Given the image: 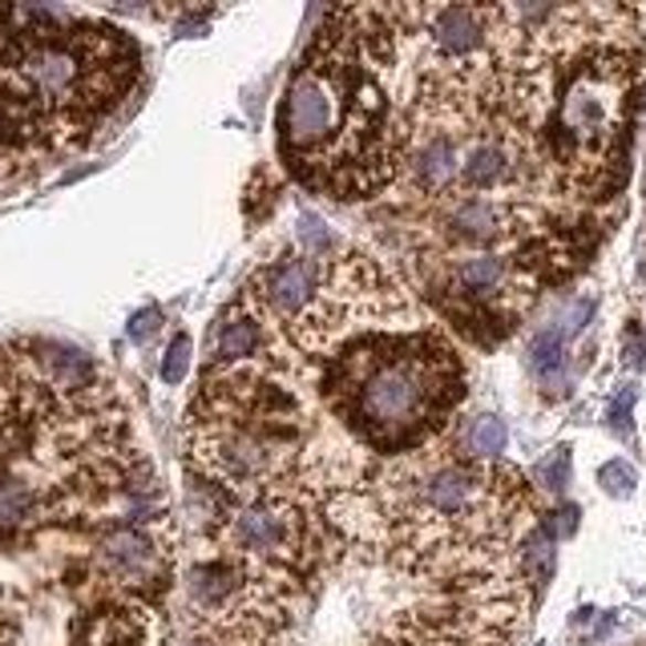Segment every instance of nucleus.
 Instances as JSON below:
<instances>
[{"mask_svg": "<svg viewBox=\"0 0 646 646\" xmlns=\"http://www.w3.org/2000/svg\"><path fill=\"white\" fill-rule=\"evenodd\" d=\"M138 41L70 9L0 4V146L70 150L134 89Z\"/></svg>", "mask_w": 646, "mask_h": 646, "instance_id": "nucleus-1", "label": "nucleus"}, {"mask_svg": "<svg viewBox=\"0 0 646 646\" xmlns=\"http://www.w3.org/2000/svg\"><path fill=\"white\" fill-rule=\"evenodd\" d=\"M319 396L368 448L421 453L465 396V372L436 331L377 336L324 368Z\"/></svg>", "mask_w": 646, "mask_h": 646, "instance_id": "nucleus-2", "label": "nucleus"}, {"mask_svg": "<svg viewBox=\"0 0 646 646\" xmlns=\"http://www.w3.org/2000/svg\"><path fill=\"white\" fill-rule=\"evenodd\" d=\"M565 336L558 331V324H550V328H541L533 340H529V368H533V377L538 380H553L558 372H562L565 364Z\"/></svg>", "mask_w": 646, "mask_h": 646, "instance_id": "nucleus-3", "label": "nucleus"}, {"mask_svg": "<svg viewBox=\"0 0 646 646\" xmlns=\"http://www.w3.org/2000/svg\"><path fill=\"white\" fill-rule=\"evenodd\" d=\"M506 421H497V416H477L469 421L465 428V453L477 460H494L501 448H506Z\"/></svg>", "mask_w": 646, "mask_h": 646, "instance_id": "nucleus-4", "label": "nucleus"}, {"mask_svg": "<svg viewBox=\"0 0 646 646\" xmlns=\"http://www.w3.org/2000/svg\"><path fill=\"white\" fill-rule=\"evenodd\" d=\"M599 481L611 497H631L635 494V469H631L626 460H606V465L599 469Z\"/></svg>", "mask_w": 646, "mask_h": 646, "instance_id": "nucleus-5", "label": "nucleus"}, {"mask_svg": "<svg viewBox=\"0 0 646 646\" xmlns=\"http://www.w3.org/2000/svg\"><path fill=\"white\" fill-rule=\"evenodd\" d=\"M538 481L553 494H562L565 485H570V448H558L553 457H546L538 465Z\"/></svg>", "mask_w": 646, "mask_h": 646, "instance_id": "nucleus-6", "label": "nucleus"}, {"mask_svg": "<svg viewBox=\"0 0 646 646\" xmlns=\"http://www.w3.org/2000/svg\"><path fill=\"white\" fill-rule=\"evenodd\" d=\"M187 368H190V340H187V336H174V340H170V348H166L162 380H166V384H182Z\"/></svg>", "mask_w": 646, "mask_h": 646, "instance_id": "nucleus-7", "label": "nucleus"}, {"mask_svg": "<svg viewBox=\"0 0 646 646\" xmlns=\"http://www.w3.org/2000/svg\"><path fill=\"white\" fill-rule=\"evenodd\" d=\"M590 316H594V299H574V304L562 311V319H553V324H558V331H562L565 340H574L578 331L590 324Z\"/></svg>", "mask_w": 646, "mask_h": 646, "instance_id": "nucleus-8", "label": "nucleus"}, {"mask_svg": "<svg viewBox=\"0 0 646 646\" xmlns=\"http://www.w3.org/2000/svg\"><path fill=\"white\" fill-rule=\"evenodd\" d=\"M631 404H635V388H623L611 400V428L614 433H631Z\"/></svg>", "mask_w": 646, "mask_h": 646, "instance_id": "nucleus-9", "label": "nucleus"}, {"mask_svg": "<svg viewBox=\"0 0 646 646\" xmlns=\"http://www.w3.org/2000/svg\"><path fill=\"white\" fill-rule=\"evenodd\" d=\"M574 529H578V509L574 506L553 509V513L546 517V533H550V538H570Z\"/></svg>", "mask_w": 646, "mask_h": 646, "instance_id": "nucleus-10", "label": "nucleus"}, {"mask_svg": "<svg viewBox=\"0 0 646 646\" xmlns=\"http://www.w3.org/2000/svg\"><path fill=\"white\" fill-rule=\"evenodd\" d=\"M158 324H162V311H138V316H134V324H129V340L134 343H146L153 336V331H158Z\"/></svg>", "mask_w": 646, "mask_h": 646, "instance_id": "nucleus-11", "label": "nucleus"}, {"mask_svg": "<svg viewBox=\"0 0 646 646\" xmlns=\"http://www.w3.org/2000/svg\"><path fill=\"white\" fill-rule=\"evenodd\" d=\"M643 360H646V340H643V331L631 328V336H626V364L643 368Z\"/></svg>", "mask_w": 646, "mask_h": 646, "instance_id": "nucleus-12", "label": "nucleus"}]
</instances>
